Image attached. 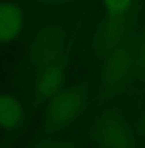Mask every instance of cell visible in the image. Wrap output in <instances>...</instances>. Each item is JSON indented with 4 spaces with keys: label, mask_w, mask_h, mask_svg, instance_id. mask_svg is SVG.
I'll return each mask as SVG.
<instances>
[{
    "label": "cell",
    "mask_w": 145,
    "mask_h": 148,
    "mask_svg": "<svg viewBox=\"0 0 145 148\" xmlns=\"http://www.w3.org/2000/svg\"><path fill=\"white\" fill-rule=\"evenodd\" d=\"M89 97L80 85L64 86L48 99L44 110V127L48 133L67 129L85 112Z\"/></svg>",
    "instance_id": "6da1fadb"
},
{
    "label": "cell",
    "mask_w": 145,
    "mask_h": 148,
    "mask_svg": "<svg viewBox=\"0 0 145 148\" xmlns=\"http://www.w3.org/2000/svg\"><path fill=\"white\" fill-rule=\"evenodd\" d=\"M69 38L58 25H45L36 31L30 44V61L35 70L67 63Z\"/></svg>",
    "instance_id": "7a4b0ae2"
},
{
    "label": "cell",
    "mask_w": 145,
    "mask_h": 148,
    "mask_svg": "<svg viewBox=\"0 0 145 148\" xmlns=\"http://www.w3.org/2000/svg\"><path fill=\"white\" fill-rule=\"evenodd\" d=\"M100 82L108 92L121 90L136 80L135 35L130 36L113 52L101 58Z\"/></svg>",
    "instance_id": "3957f363"
},
{
    "label": "cell",
    "mask_w": 145,
    "mask_h": 148,
    "mask_svg": "<svg viewBox=\"0 0 145 148\" xmlns=\"http://www.w3.org/2000/svg\"><path fill=\"white\" fill-rule=\"evenodd\" d=\"M136 14L130 16H107L96 27L91 41L93 54L104 58L133 35Z\"/></svg>",
    "instance_id": "277c9868"
},
{
    "label": "cell",
    "mask_w": 145,
    "mask_h": 148,
    "mask_svg": "<svg viewBox=\"0 0 145 148\" xmlns=\"http://www.w3.org/2000/svg\"><path fill=\"white\" fill-rule=\"evenodd\" d=\"M93 135L99 148H136L131 129L116 111H106L96 119Z\"/></svg>",
    "instance_id": "5b68a950"
},
{
    "label": "cell",
    "mask_w": 145,
    "mask_h": 148,
    "mask_svg": "<svg viewBox=\"0 0 145 148\" xmlns=\"http://www.w3.org/2000/svg\"><path fill=\"white\" fill-rule=\"evenodd\" d=\"M67 70L66 63H58L36 70L33 90L37 99L48 101L66 86Z\"/></svg>",
    "instance_id": "8992f818"
},
{
    "label": "cell",
    "mask_w": 145,
    "mask_h": 148,
    "mask_svg": "<svg viewBox=\"0 0 145 148\" xmlns=\"http://www.w3.org/2000/svg\"><path fill=\"white\" fill-rule=\"evenodd\" d=\"M26 26L23 8L13 1H0V44H10L22 36Z\"/></svg>",
    "instance_id": "52a82bcc"
},
{
    "label": "cell",
    "mask_w": 145,
    "mask_h": 148,
    "mask_svg": "<svg viewBox=\"0 0 145 148\" xmlns=\"http://www.w3.org/2000/svg\"><path fill=\"white\" fill-rule=\"evenodd\" d=\"M25 107L10 94H0V129L12 130L25 120Z\"/></svg>",
    "instance_id": "ba28073f"
},
{
    "label": "cell",
    "mask_w": 145,
    "mask_h": 148,
    "mask_svg": "<svg viewBox=\"0 0 145 148\" xmlns=\"http://www.w3.org/2000/svg\"><path fill=\"white\" fill-rule=\"evenodd\" d=\"M138 0H101L107 16H130L135 14Z\"/></svg>",
    "instance_id": "9c48e42d"
},
{
    "label": "cell",
    "mask_w": 145,
    "mask_h": 148,
    "mask_svg": "<svg viewBox=\"0 0 145 148\" xmlns=\"http://www.w3.org/2000/svg\"><path fill=\"white\" fill-rule=\"evenodd\" d=\"M135 73L136 80H145V34L135 35Z\"/></svg>",
    "instance_id": "30bf717a"
},
{
    "label": "cell",
    "mask_w": 145,
    "mask_h": 148,
    "mask_svg": "<svg viewBox=\"0 0 145 148\" xmlns=\"http://www.w3.org/2000/svg\"><path fill=\"white\" fill-rule=\"evenodd\" d=\"M33 148H76L75 143L61 138H49L39 142Z\"/></svg>",
    "instance_id": "8fae6325"
},
{
    "label": "cell",
    "mask_w": 145,
    "mask_h": 148,
    "mask_svg": "<svg viewBox=\"0 0 145 148\" xmlns=\"http://www.w3.org/2000/svg\"><path fill=\"white\" fill-rule=\"evenodd\" d=\"M32 1H35L39 5H44V7H62V5L71 4L76 0H32Z\"/></svg>",
    "instance_id": "7c38bea8"
}]
</instances>
